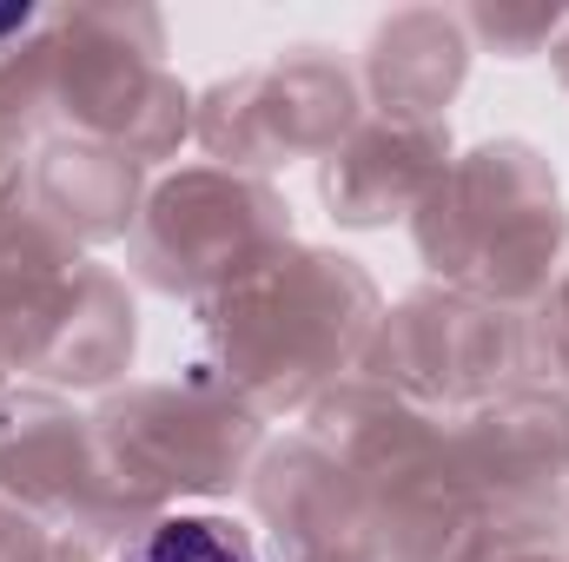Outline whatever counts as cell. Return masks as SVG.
<instances>
[{
    "instance_id": "obj_1",
    "label": "cell",
    "mask_w": 569,
    "mask_h": 562,
    "mask_svg": "<svg viewBox=\"0 0 569 562\" xmlns=\"http://www.w3.org/2000/svg\"><path fill=\"white\" fill-rule=\"evenodd\" d=\"M120 562H259L252 556V543L232 530V523H219V516H166V523H152L140 530Z\"/></svg>"
},
{
    "instance_id": "obj_2",
    "label": "cell",
    "mask_w": 569,
    "mask_h": 562,
    "mask_svg": "<svg viewBox=\"0 0 569 562\" xmlns=\"http://www.w3.org/2000/svg\"><path fill=\"white\" fill-rule=\"evenodd\" d=\"M13 27H27V13H0V33H13Z\"/></svg>"
}]
</instances>
